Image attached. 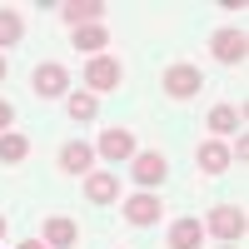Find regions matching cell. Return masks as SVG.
I'll return each mask as SVG.
<instances>
[{
    "instance_id": "1",
    "label": "cell",
    "mask_w": 249,
    "mask_h": 249,
    "mask_svg": "<svg viewBox=\"0 0 249 249\" xmlns=\"http://www.w3.org/2000/svg\"><path fill=\"white\" fill-rule=\"evenodd\" d=\"M244 230H249V214L239 210V204H214L210 219H204V234H219L224 244H239Z\"/></svg>"
},
{
    "instance_id": "2",
    "label": "cell",
    "mask_w": 249,
    "mask_h": 249,
    "mask_svg": "<svg viewBox=\"0 0 249 249\" xmlns=\"http://www.w3.org/2000/svg\"><path fill=\"white\" fill-rule=\"evenodd\" d=\"M160 90L170 95V100H195L204 90V75H199V65H170L164 80H160Z\"/></svg>"
},
{
    "instance_id": "3",
    "label": "cell",
    "mask_w": 249,
    "mask_h": 249,
    "mask_svg": "<svg viewBox=\"0 0 249 249\" xmlns=\"http://www.w3.org/2000/svg\"><path fill=\"white\" fill-rule=\"evenodd\" d=\"M120 75H124V70H120V60H115V55H95V60H85V90H90L95 100L105 95V90H115V85H120Z\"/></svg>"
},
{
    "instance_id": "4",
    "label": "cell",
    "mask_w": 249,
    "mask_h": 249,
    "mask_svg": "<svg viewBox=\"0 0 249 249\" xmlns=\"http://www.w3.org/2000/svg\"><path fill=\"white\" fill-rule=\"evenodd\" d=\"M30 85H35L40 100H60V95L70 90V70H65V65H55V60H45V65H35Z\"/></svg>"
},
{
    "instance_id": "5",
    "label": "cell",
    "mask_w": 249,
    "mask_h": 249,
    "mask_svg": "<svg viewBox=\"0 0 249 249\" xmlns=\"http://www.w3.org/2000/svg\"><path fill=\"white\" fill-rule=\"evenodd\" d=\"M210 50H214L219 65H244L249 35H244V30H214V35H210Z\"/></svg>"
},
{
    "instance_id": "6",
    "label": "cell",
    "mask_w": 249,
    "mask_h": 249,
    "mask_svg": "<svg viewBox=\"0 0 249 249\" xmlns=\"http://www.w3.org/2000/svg\"><path fill=\"white\" fill-rule=\"evenodd\" d=\"M120 214L130 219V224H140V230H144V224H155V219L164 214V204H160V195H150V190H140V195H130V199L120 204Z\"/></svg>"
},
{
    "instance_id": "7",
    "label": "cell",
    "mask_w": 249,
    "mask_h": 249,
    "mask_svg": "<svg viewBox=\"0 0 249 249\" xmlns=\"http://www.w3.org/2000/svg\"><path fill=\"white\" fill-rule=\"evenodd\" d=\"M130 175H135V184H144V190H155V184H160L164 175H170V160H164L160 150H144V155H135Z\"/></svg>"
},
{
    "instance_id": "8",
    "label": "cell",
    "mask_w": 249,
    "mask_h": 249,
    "mask_svg": "<svg viewBox=\"0 0 249 249\" xmlns=\"http://www.w3.org/2000/svg\"><path fill=\"white\" fill-rule=\"evenodd\" d=\"M100 15H105V0H70V5H60V20H65L70 30L100 25Z\"/></svg>"
},
{
    "instance_id": "9",
    "label": "cell",
    "mask_w": 249,
    "mask_h": 249,
    "mask_svg": "<svg viewBox=\"0 0 249 249\" xmlns=\"http://www.w3.org/2000/svg\"><path fill=\"white\" fill-rule=\"evenodd\" d=\"M95 150L105 155V160H115V164H120V160H135V135L115 124V130H105V135H100V144H95Z\"/></svg>"
},
{
    "instance_id": "10",
    "label": "cell",
    "mask_w": 249,
    "mask_h": 249,
    "mask_svg": "<svg viewBox=\"0 0 249 249\" xmlns=\"http://www.w3.org/2000/svg\"><path fill=\"white\" fill-rule=\"evenodd\" d=\"M204 244V224L199 219H175L170 234H164V249H199Z\"/></svg>"
},
{
    "instance_id": "11",
    "label": "cell",
    "mask_w": 249,
    "mask_h": 249,
    "mask_svg": "<svg viewBox=\"0 0 249 249\" xmlns=\"http://www.w3.org/2000/svg\"><path fill=\"white\" fill-rule=\"evenodd\" d=\"M90 164H95V150H90L85 140L60 144V170H65V175H90Z\"/></svg>"
},
{
    "instance_id": "12",
    "label": "cell",
    "mask_w": 249,
    "mask_h": 249,
    "mask_svg": "<svg viewBox=\"0 0 249 249\" xmlns=\"http://www.w3.org/2000/svg\"><path fill=\"white\" fill-rule=\"evenodd\" d=\"M195 164L204 175H224V170H230V144H224V140H204L195 150Z\"/></svg>"
},
{
    "instance_id": "13",
    "label": "cell",
    "mask_w": 249,
    "mask_h": 249,
    "mask_svg": "<svg viewBox=\"0 0 249 249\" xmlns=\"http://www.w3.org/2000/svg\"><path fill=\"white\" fill-rule=\"evenodd\" d=\"M85 199H90V204H110V199H120V179H115L110 170H90V175H85Z\"/></svg>"
},
{
    "instance_id": "14",
    "label": "cell",
    "mask_w": 249,
    "mask_h": 249,
    "mask_svg": "<svg viewBox=\"0 0 249 249\" xmlns=\"http://www.w3.org/2000/svg\"><path fill=\"white\" fill-rule=\"evenodd\" d=\"M70 40H75V50H85L90 60L110 50V30L105 25H80V30H70Z\"/></svg>"
},
{
    "instance_id": "15",
    "label": "cell",
    "mask_w": 249,
    "mask_h": 249,
    "mask_svg": "<svg viewBox=\"0 0 249 249\" xmlns=\"http://www.w3.org/2000/svg\"><path fill=\"white\" fill-rule=\"evenodd\" d=\"M75 239H80L75 219H65V214H50V219H45V244H50V249H70Z\"/></svg>"
},
{
    "instance_id": "16",
    "label": "cell",
    "mask_w": 249,
    "mask_h": 249,
    "mask_svg": "<svg viewBox=\"0 0 249 249\" xmlns=\"http://www.w3.org/2000/svg\"><path fill=\"white\" fill-rule=\"evenodd\" d=\"M25 155H30V140L20 135V130H5V135H0V164H20Z\"/></svg>"
},
{
    "instance_id": "17",
    "label": "cell",
    "mask_w": 249,
    "mask_h": 249,
    "mask_svg": "<svg viewBox=\"0 0 249 249\" xmlns=\"http://www.w3.org/2000/svg\"><path fill=\"white\" fill-rule=\"evenodd\" d=\"M65 110H70V120H75V124H90V120H95V110H100V100H95L90 90H75V95L65 100Z\"/></svg>"
},
{
    "instance_id": "18",
    "label": "cell",
    "mask_w": 249,
    "mask_h": 249,
    "mask_svg": "<svg viewBox=\"0 0 249 249\" xmlns=\"http://www.w3.org/2000/svg\"><path fill=\"white\" fill-rule=\"evenodd\" d=\"M210 130H214V140L234 135V130H239V110H234V105H214V110H210Z\"/></svg>"
},
{
    "instance_id": "19",
    "label": "cell",
    "mask_w": 249,
    "mask_h": 249,
    "mask_svg": "<svg viewBox=\"0 0 249 249\" xmlns=\"http://www.w3.org/2000/svg\"><path fill=\"white\" fill-rule=\"evenodd\" d=\"M25 35V25H20V15L15 10H0V50H10L15 40Z\"/></svg>"
},
{
    "instance_id": "20",
    "label": "cell",
    "mask_w": 249,
    "mask_h": 249,
    "mask_svg": "<svg viewBox=\"0 0 249 249\" xmlns=\"http://www.w3.org/2000/svg\"><path fill=\"white\" fill-rule=\"evenodd\" d=\"M10 124H15V110L5 105V100H0V135H5V130H10Z\"/></svg>"
},
{
    "instance_id": "21",
    "label": "cell",
    "mask_w": 249,
    "mask_h": 249,
    "mask_svg": "<svg viewBox=\"0 0 249 249\" xmlns=\"http://www.w3.org/2000/svg\"><path fill=\"white\" fill-rule=\"evenodd\" d=\"M234 155H239V164H244V160H249V140H244V135H239V140H234V150H230V160H234Z\"/></svg>"
},
{
    "instance_id": "22",
    "label": "cell",
    "mask_w": 249,
    "mask_h": 249,
    "mask_svg": "<svg viewBox=\"0 0 249 249\" xmlns=\"http://www.w3.org/2000/svg\"><path fill=\"white\" fill-rule=\"evenodd\" d=\"M20 249H50L45 239H25V244H20Z\"/></svg>"
},
{
    "instance_id": "23",
    "label": "cell",
    "mask_w": 249,
    "mask_h": 249,
    "mask_svg": "<svg viewBox=\"0 0 249 249\" xmlns=\"http://www.w3.org/2000/svg\"><path fill=\"white\" fill-rule=\"evenodd\" d=\"M5 230H10V224H5V214H0V239H5Z\"/></svg>"
},
{
    "instance_id": "24",
    "label": "cell",
    "mask_w": 249,
    "mask_h": 249,
    "mask_svg": "<svg viewBox=\"0 0 249 249\" xmlns=\"http://www.w3.org/2000/svg\"><path fill=\"white\" fill-rule=\"evenodd\" d=\"M0 80H5V55H0Z\"/></svg>"
},
{
    "instance_id": "25",
    "label": "cell",
    "mask_w": 249,
    "mask_h": 249,
    "mask_svg": "<svg viewBox=\"0 0 249 249\" xmlns=\"http://www.w3.org/2000/svg\"><path fill=\"white\" fill-rule=\"evenodd\" d=\"M230 249H234V244H230Z\"/></svg>"
}]
</instances>
